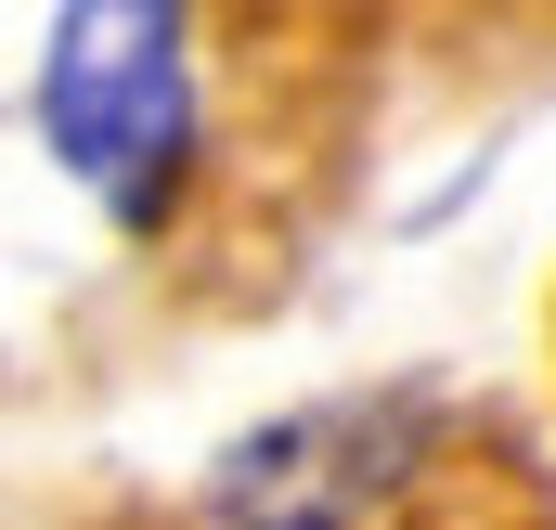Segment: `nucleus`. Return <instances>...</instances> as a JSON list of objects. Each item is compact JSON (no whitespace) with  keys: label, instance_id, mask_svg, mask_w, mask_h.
<instances>
[{"label":"nucleus","instance_id":"nucleus-2","mask_svg":"<svg viewBox=\"0 0 556 530\" xmlns=\"http://www.w3.org/2000/svg\"><path fill=\"white\" fill-rule=\"evenodd\" d=\"M427 453H440L427 389H337V401H298L273 427H247L207 466V518L220 530H376L415 492Z\"/></svg>","mask_w":556,"mask_h":530},{"label":"nucleus","instance_id":"nucleus-1","mask_svg":"<svg viewBox=\"0 0 556 530\" xmlns=\"http://www.w3.org/2000/svg\"><path fill=\"white\" fill-rule=\"evenodd\" d=\"M39 142H52V168L117 234H155L181 207V168H194V26L155 13V0H78V13H52Z\"/></svg>","mask_w":556,"mask_h":530}]
</instances>
